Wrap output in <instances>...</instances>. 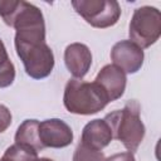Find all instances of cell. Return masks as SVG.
<instances>
[{"instance_id": "cell-6", "label": "cell", "mask_w": 161, "mask_h": 161, "mask_svg": "<svg viewBox=\"0 0 161 161\" xmlns=\"http://www.w3.org/2000/svg\"><path fill=\"white\" fill-rule=\"evenodd\" d=\"M143 58V49H141L131 40H121L116 43L111 50V59L113 65L130 74H133L141 69Z\"/></svg>"}, {"instance_id": "cell-18", "label": "cell", "mask_w": 161, "mask_h": 161, "mask_svg": "<svg viewBox=\"0 0 161 161\" xmlns=\"http://www.w3.org/2000/svg\"><path fill=\"white\" fill-rule=\"evenodd\" d=\"M0 161H9V160H6L5 157H1V158H0Z\"/></svg>"}, {"instance_id": "cell-1", "label": "cell", "mask_w": 161, "mask_h": 161, "mask_svg": "<svg viewBox=\"0 0 161 161\" xmlns=\"http://www.w3.org/2000/svg\"><path fill=\"white\" fill-rule=\"evenodd\" d=\"M104 121L111 128L112 137L121 141L130 152L133 153L138 148L145 136V125L136 101H128L122 109L108 113Z\"/></svg>"}, {"instance_id": "cell-3", "label": "cell", "mask_w": 161, "mask_h": 161, "mask_svg": "<svg viewBox=\"0 0 161 161\" xmlns=\"http://www.w3.org/2000/svg\"><path fill=\"white\" fill-rule=\"evenodd\" d=\"M16 54L24 64L25 72L34 79L47 78L54 68V55L45 42L14 40Z\"/></svg>"}, {"instance_id": "cell-13", "label": "cell", "mask_w": 161, "mask_h": 161, "mask_svg": "<svg viewBox=\"0 0 161 161\" xmlns=\"http://www.w3.org/2000/svg\"><path fill=\"white\" fill-rule=\"evenodd\" d=\"M3 157L9 161H34L38 158V152L29 146L14 143L6 148Z\"/></svg>"}, {"instance_id": "cell-2", "label": "cell", "mask_w": 161, "mask_h": 161, "mask_svg": "<svg viewBox=\"0 0 161 161\" xmlns=\"http://www.w3.org/2000/svg\"><path fill=\"white\" fill-rule=\"evenodd\" d=\"M63 103L68 112L75 114H93L102 111L109 99L96 82L69 79L64 88Z\"/></svg>"}, {"instance_id": "cell-15", "label": "cell", "mask_w": 161, "mask_h": 161, "mask_svg": "<svg viewBox=\"0 0 161 161\" xmlns=\"http://www.w3.org/2000/svg\"><path fill=\"white\" fill-rule=\"evenodd\" d=\"M11 125V112L4 104H0V133L6 131Z\"/></svg>"}, {"instance_id": "cell-10", "label": "cell", "mask_w": 161, "mask_h": 161, "mask_svg": "<svg viewBox=\"0 0 161 161\" xmlns=\"http://www.w3.org/2000/svg\"><path fill=\"white\" fill-rule=\"evenodd\" d=\"M112 132L104 119H93L88 122L83 131L80 143L84 146L101 151L112 141Z\"/></svg>"}, {"instance_id": "cell-9", "label": "cell", "mask_w": 161, "mask_h": 161, "mask_svg": "<svg viewBox=\"0 0 161 161\" xmlns=\"http://www.w3.org/2000/svg\"><path fill=\"white\" fill-rule=\"evenodd\" d=\"M64 63L75 79L83 78L92 64V53L86 44L72 43L64 50Z\"/></svg>"}, {"instance_id": "cell-5", "label": "cell", "mask_w": 161, "mask_h": 161, "mask_svg": "<svg viewBox=\"0 0 161 161\" xmlns=\"http://www.w3.org/2000/svg\"><path fill=\"white\" fill-rule=\"evenodd\" d=\"M72 6L88 24L99 29L113 26L121 16L116 0H73Z\"/></svg>"}, {"instance_id": "cell-17", "label": "cell", "mask_w": 161, "mask_h": 161, "mask_svg": "<svg viewBox=\"0 0 161 161\" xmlns=\"http://www.w3.org/2000/svg\"><path fill=\"white\" fill-rule=\"evenodd\" d=\"M34 161H53V160H52V158H47V157H40V158L38 157V158L34 160Z\"/></svg>"}, {"instance_id": "cell-12", "label": "cell", "mask_w": 161, "mask_h": 161, "mask_svg": "<svg viewBox=\"0 0 161 161\" xmlns=\"http://www.w3.org/2000/svg\"><path fill=\"white\" fill-rule=\"evenodd\" d=\"M15 79V67L10 60L6 48L0 39V88H6Z\"/></svg>"}, {"instance_id": "cell-16", "label": "cell", "mask_w": 161, "mask_h": 161, "mask_svg": "<svg viewBox=\"0 0 161 161\" xmlns=\"http://www.w3.org/2000/svg\"><path fill=\"white\" fill-rule=\"evenodd\" d=\"M103 161H136L135 156L132 152L126 151V152H121V153H114L107 158H104Z\"/></svg>"}, {"instance_id": "cell-14", "label": "cell", "mask_w": 161, "mask_h": 161, "mask_svg": "<svg viewBox=\"0 0 161 161\" xmlns=\"http://www.w3.org/2000/svg\"><path fill=\"white\" fill-rule=\"evenodd\" d=\"M103 160H104L103 152L89 148L80 142L78 143L73 155V161H103Z\"/></svg>"}, {"instance_id": "cell-8", "label": "cell", "mask_w": 161, "mask_h": 161, "mask_svg": "<svg viewBox=\"0 0 161 161\" xmlns=\"http://www.w3.org/2000/svg\"><path fill=\"white\" fill-rule=\"evenodd\" d=\"M94 82L106 92L109 102L122 97L126 89V73L113 64L104 65L97 74Z\"/></svg>"}, {"instance_id": "cell-4", "label": "cell", "mask_w": 161, "mask_h": 161, "mask_svg": "<svg viewBox=\"0 0 161 161\" xmlns=\"http://www.w3.org/2000/svg\"><path fill=\"white\" fill-rule=\"evenodd\" d=\"M131 42L141 49L155 44L161 35V14L153 6H140L133 11L128 30Z\"/></svg>"}, {"instance_id": "cell-7", "label": "cell", "mask_w": 161, "mask_h": 161, "mask_svg": "<svg viewBox=\"0 0 161 161\" xmlns=\"http://www.w3.org/2000/svg\"><path fill=\"white\" fill-rule=\"evenodd\" d=\"M39 137L44 147L62 148L72 143L73 131L64 121L50 118L39 123Z\"/></svg>"}, {"instance_id": "cell-11", "label": "cell", "mask_w": 161, "mask_h": 161, "mask_svg": "<svg viewBox=\"0 0 161 161\" xmlns=\"http://www.w3.org/2000/svg\"><path fill=\"white\" fill-rule=\"evenodd\" d=\"M39 123L38 119H25L16 130L15 143L29 146L36 152L43 150L44 146L39 137Z\"/></svg>"}]
</instances>
